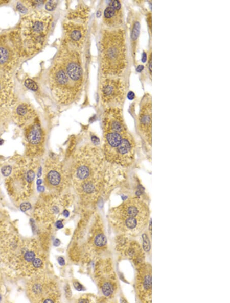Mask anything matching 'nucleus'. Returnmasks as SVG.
Listing matches in <instances>:
<instances>
[{"label":"nucleus","mask_w":230,"mask_h":303,"mask_svg":"<svg viewBox=\"0 0 230 303\" xmlns=\"http://www.w3.org/2000/svg\"><path fill=\"white\" fill-rule=\"evenodd\" d=\"M102 153L109 163L127 168L136 158L137 144L125 122L120 107H108L102 118Z\"/></svg>","instance_id":"1"},{"label":"nucleus","mask_w":230,"mask_h":303,"mask_svg":"<svg viewBox=\"0 0 230 303\" xmlns=\"http://www.w3.org/2000/svg\"><path fill=\"white\" fill-rule=\"evenodd\" d=\"M77 49L64 40L50 72L51 90L62 105L73 102L82 87L83 72Z\"/></svg>","instance_id":"2"},{"label":"nucleus","mask_w":230,"mask_h":303,"mask_svg":"<svg viewBox=\"0 0 230 303\" xmlns=\"http://www.w3.org/2000/svg\"><path fill=\"white\" fill-rule=\"evenodd\" d=\"M0 259L17 274L31 277L42 273L47 257L40 243L11 233L0 242Z\"/></svg>","instance_id":"3"},{"label":"nucleus","mask_w":230,"mask_h":303,"mask_svg":"<svg viewBox=\"0 0 230 303\" xmlns=\"http://www.w3.org/2000/svg\"><path fill=\"white\" fill-rule=\"evenodd\" d=\"M107 243L100 217L91 214L83 219L76 229L70 245L69 256L80 263L98 260L106 250Z\"/></svg>","instance_id":"4"},{"label":"nucleus","mask_w":230,"mask_h":303,"mask_svg":"<svg viewBox=\"0 0 230 303\" xmlns=\"http://www.w3.org/2000/svg\"><path fill=\"white\" fill-rule=\"evenodd\" d=\"M114 166L105 160L102 149L94 144L83 145L76 151L68 170L71 185L74 188L104 178L111 173Z\"/></svg>","instance_id":"5"},{"label":"nucleus","mask_w":230,"mask_h":303,"mask_svg":"<svg viewBox=\"0 0 230 303\" xmlns=\"http://www.w3.org/2000/svg\"><path fill=\"white\" fill-rule=\"evenodd\" d=\"M149 215L147 204L140 198L132 197L112 208L109 219L113 228L121 235L135 236L145 228Z\"/></svg>","instance_id":"6"},{"label":"nucleus","mask_w":230,"mask_h":303,"mask_svg":"<svg viewBox=\"0 0 230 303\" xmlns=\"http://www.w3.org/2000/svg\"><path fill=\"white\" fill-rule=\"evenodd\" d=\"M52 19V15L44 11H38L22 19L16 42L18 49L31 56L40 50L45 43Z\"/></svg>","instance_id":"7"},{"label":"nucleus","mask_w":230,"mask_h":303,"mask_svg":"<svg viewBox=\"0 0 230 303\" xmlns=\"http://www.w3.org/2000/svg\"><path fill=\"white\" fill-rule=\"evenodd\" d=\"M100 50L103 73L107 77L121 74L127 63L124 30H105L101 40Z\"/></svg>","instance_id":"8"},{"label":"nucleus","mask_w":230,"mask_h":303,"mask_svg":"<svg viewBox=\"0 0 230 303\" xmlns=\"http://www.w3.org/2000/svg\"><path fill=\"white\" fill-rule=\"evenodd\" d=\"M36 159L26 156L18 159L5 181L8 194L15 201L28 199L34 189L38 163Z\"/></svg>","instance_id":"9"},{"label":"nucleus","mask_w":230,"mask_h":303,"mask_svg":"<svg viewBox=\"0 0 230 303\" xmlns=\"http://www.w3.org/2000/svg\"><path fill=\"white\" fill-rule=\"evenodd\" d=\"M72 201L69 194L49 193L42 195L35 204L34 216L36 221L47 226L56 224L60 216L68 217L67 208Z\"/></svg>","instance_id":"10"},{"label":"nucleus","mask_w":230,"mask_h":303,"mask_svg":"<svg viewBox=\"0 0 230 303\" xmlns=\"http://www.w3.org/2000/svg\"><path fill=\"white\" fill-rule=\"evenodd\" d=\"M26 294L32 302H58L61 296L56 281L42 272L30 277Z\"/></svg>","instance_id":"11"},{"label":"nucleus","mask_w":230,"mask_h":303,"mask_svg":"<svg viewBox=\"0 0 230 303\" xmlns=\"http://www.w3.org/2000/svg\"><path fill=\"white\" fill-rule=\"evenodd\" d=\"M43 182L50 193H62L71 184L68 171L57 156H49L43 167Z\"/></svg>","instance_id":"12"},{"label":"nucleus","mask_w":230,"mask_h":303,"mask_svg":"<svg viewBox=\"0 0 230 303\" xmlns=\"http://www.w3.org/2000/svg\"><path fill=\"white\" fill-rule=\"evenodd\" d=\"M88 14L87 8H79L68 14L63 25L64 40L77 49L82 47L85 39Z\"/></svg>","instance_id":"13"},{"label":"nucleus","mask_w":230,"mask_h":303,"mask_svg":"<svg viewBox=\"0 0 230 303\" xmlns=\"http://www.w3.org/2000/svg\"><path fill=\"white\" fill-rule=\"evenodd\" d=\"M94 277L103 295L106 298H112L117 291L118 282L109 259L100 258L98 260L95 267Z\"/></svg>","instance_id":"14"},{"label":"nucleus","mask_w":230,"mask_h":303,"mask_svg":"<svg viewBox=\"0 0 230 303\" xmlns=\"http://www.w3.org/2000/svg\"><path fill=\"white\" fill-rule=\"evenodd\" d=\"M136 129L147 154L151 157L152 147V99L146 94L141 101Z\"/></svg>","instance_id":"15"},{"label":"nucleus","mask_w":230,"mask_h":303,"mask_svg":"<svg viewBox=\"0 0 230 303\" xmlns=\"http://www.w3.org/2000/svg\"><path fill=\"white\" fill-rule=\"evenodd\" d=\"M24 128V140L26 156L37 159L43 154L45 133L37 117Z\"/></svg>","instance_id":"16"},{"label":"nucleus","mask_w":230,"mask_h":303,"mask_svg":"<svg viewBox=\"0 0 230 303\" xmlns=\"http://www.w3.org/2000/svg\"><path fill=\"white\" fill-rule=\"evenodd\" d=\"M100 93L102 103L106 108H121L126 97V87L120 79L106 78L101 83Z\"/></svg>","instance_id":"17"},{"label":"nucleus","mask_w":230,"mask_h":303,"mask_svg":"<svg viewBox=\"0 0 230 303\" xmlns=\"http://www.w3.org/2000/svg\"><path fill=\"white\" fill-rule=\"evenodd\" d=\"M137 268L136 289L142 302H151V266L149 263H142Z\"/></svg>","instance_id":"18"},{"label":"nucleus","mask_w":230,"mask_h":303,"mask_svg":"<svg viewBox=\"0 0 230 303\" xmlns=\"http://www.w3.org/2000/svg\"><path fill=\"white\" fill-rule=\"evenodd\" d=\"M116 250L124 257L131 260L136 265L143 263L144 254L140 244L128 238L127 235H121L116 240Z\"/></svg>","instance_id":"19"},{"label":"nucleus","mask_w":230,"mask_h":303,"mask_svg":"<svg viewBox=\"0 0 230 303\" xmlns=\"http://www.w3.org/2000/svg\"><path fill=\"white\" fill-rule=\"evenodd\" d=\"M12 40L4 35H0V71L6 72L15 62L16 50Z\"/></svg>","instance_id":"20"},{"label":"nucleus","mask_w":230,"mask_h":303,"mask_svg":"<svg viewBox=\"0 0 230 303\" xmlns=\"http://www.w3.org/2000/svg\"><path fill=\"white\" fill-rule=\"evenodd\" d=\"M13 116L17 125L25 128L37 118V114L31 105L22 103L15 108Z\"/></svg>","instance_id":"21"},{"label":"nucleus","mask_w":230,"mask_h":303,"mask_svg":"<svg viewBox=\"0 0 230 303\" xmlns=\"http://www.w3.org/2000/svg\"><path fill=\"white\" fill-rule=\"evenodd\" d=\"M103 20L110 27H118L122 24L123 13L120 1L114 0L110 2L104 11Z\"/></svg>","instance_id":"22"},{"label":"nucleus","mask_w":230,"mask_h":303,"mask_svg":"<svg viewBox=\"0 0 230 303\" xmlns=\"http://www.w3.org/2000/svg\"><path fill=\"white\" fill-rule=\"evenodd\" d=\"M10 78L6 72L0 71V108L13 105L14 96Z\"/></svg>","instance_id":"23"},{"label":"nucleus","mask_w":230,"mask_h":303,"mask_svg":"<svg viewBox=\"0 0 230 303\" xmlns=\"http://www.w3.org/2000/svg\"><path fill=\"white\" fill-rule=\"evenodd\" d=\"M11 224L7 213L0 209V242L11 234Z\"/></svg>","instance_id":"24"},{"label":"nucleus","mask_w":230,"mask_h":303,"mask_svg":"<svg viewBox=\"0 0 230 303\" xmlns=\"http://www.w3.org/2000/svg\"><path fill=\"white\" fill-rule=\"evenodd\" d=\"M140 22L137 20L134 21L132 24L130 35L133 45V55H135L137 41L140 33Z\"/></svg>","instance_id":"25"},{"label":"nucleus","mask_w":230,"mask_h":303,"mask_svg":"<svg viewBox=\"0 0 230 303\" xmlns=\"http://www.w3.org/2000/svg\"><path fill=\"white\" fill-rule=\"evenodd\" d=\"M25 85L28 89L32 91H36L38 89V86L36 83L30 79H27L25 80Z\"/></svg>","instance_id":"26"},{"label":"nucleus","mask_w":230,"mask_h":303,"mask_svg":"<svg viewBox=\"0 0 230 303\" xmlns=\"http://www.w3.org/2000/svg\"><path fill=\"white\" fill-rule=\"evenodd\" d=\"M12 171V167L10 166H6L2 169V173L3 175L7 177Z\"/></svg>","instance_id":"27"},{"label":"nucleus","mask_w":230,"mask_h":303,"mask_svg":"<svg viewBox=\"0 0 230 303\" xmlns=\"http://www.w3.org/2000/svg\"><path fill=\"white\" fill-rule=\"evenodd\" d=\"M56 6V2L49 1L45 5V8L48 10H52L54 9Z\"/></svg>","instance_id":"28"},{"label":"nucleus","mask_w":230,"mask_h":303,"mask_svg":"<svg viewBox=\"0 0 230 303\" xmlns=\"http://www.w3.org/2000/svg\"><path fill=\"white\" fill-rule=\"evenodd\" d=\"M148 238L146 237H144V249L148 251L149 250L150 244L149 241H147Z\"/></svg>","instance_id":"29"},{"label":"nucleus","mask_w":230,"mask_h":303,"mask_svg":"<svg viewBox=\"0 0 230 303\" xmlns=\"http://www.w3.org/2000/svg\"><path fill=\"white\" fill-rule=\"evenodd\" d=\"M148 68L149 74L151 75V52H150L148 59Z\"/></svg>","instance_id":"30"},{"label":"nucleus","mask_w":230,"mask_h":303,"mask_svg":"<svg viewBox=\"0 0 230 303\" xmlns=\"http://www.w3.org/2000/svg\"><path fill=\"white\" fill-rule=\"evenodd\" d=\"M17 9L21 12L24 13L26 12L27 9L25 8V6H24L22 4H18L17 5Z\"/></svg>","instance_id":"31"},{"label":"nucleus","mask_w":230,"mask_h":303,"mask_svg":"<svg viewBox=\"0 0 230 303\" xmlns=\"http://www.w3.org/2000/svg\"><path fill=\"white\" fill-rule=\"evenodd\" d=\"M127 98L130 100H132L135 97V94L132 91H129L127 94Z\"/></svg>","instance_id":"32"},{"label":"nucleus","mask_w":230,"mask_h":303,"mask_svg":"<svg viewBox=\"0 0 230 303\" xmlns=\"http://www.w3.org/2000/svg\"><path fill=\"white\" fill-rule=\"evenodd\" d=\"M24 204L25 206L23 204H22L21 209L24 211H26V210H27L29 208V207L30 206V205L29 204H27L26 203H24Z\"/></svg>","instance_id":"33"},{"label":"nucleus","mask_w":230,"mask_h":303,"mask_svg":"<svg viewBox=\"0 0 230 303\" xmlns=\"http://www.w3.org/2000/svg\"><path fill=\"white\" fill-rule=\"evenodd\" d=\"M147 61V55L145 52H143L142 55V61L145 63Z\"/></svg>","instance_id":"34"},{"label":"nucleus","mask_w":230,"mask_h":303,"mask_svg":"<svg viewBox=\"0 0 230 303\" xmlns=\"http://www.w3.org/2000/svg\"><path fill=\"white\" fill-rule=\"evenodd\" d=\"M58 261L59 263L61 265H64L65 264V262H64V260L63 259V258L62 257H60L58 259Z\"/></svg>","instance_id":"35"},{"label":"nucleus","mask_w":230,"mask_h":303,"mask_svg":"<svg viewBox=\"0 0 230 303\" xmlns=\"http://www.w3.org/2000/svg\"><path fill=\"white\" fill-rule=\"evenodd\" d=\"M144 66L142 65H139L136 70L137 72H140L144 69Z\"/></svg>","instance_id":"36"}]
</instances>
